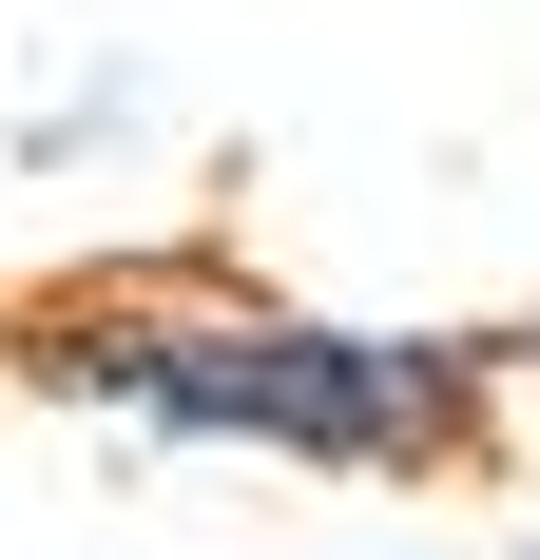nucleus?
I'll return each mask as SVG.
<instances>
[{
    "instance_id": "f257e3e1",
    "label": "nucleus",
    "mask_w": 540,
    "mask_h": 560,
    "mask_svg": "<svg viewBox=\"0 0 540 560\" xmlns=\"http://www.w3.org/2000/svg\"><path fill=\"white\" fill-rule=\"evenodd\" d=\"M20 368L39 387H97L174 445H290V464H463L502 406L483 329H328V310H270V290H58L20 310Z\"/></svg>"
}]
</instances>
